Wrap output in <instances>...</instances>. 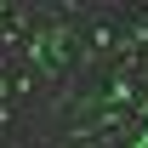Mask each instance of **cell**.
Listing matches in <instances>:
<instances>
[]
</instances>
